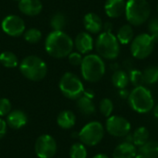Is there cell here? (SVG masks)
I'll use <instances>...</instances> for the list:
<instances>
[{"label":"cell","mask_w":158,"mask_h":158,"mask_svg":"<svg viewBox=\"0 0 158 158\" xmlns=\"http://www.w3.org/2000/svg\"><path fill=\"white\" fill-rule=\"evenodd\" d=\"M111 81L113 85L118 88V89H125L130 82V78H129V74L122 69H118L115 70L112 77H111Z\"/></svg>","instance_id":"22"},{"label":"cell","mask_w":158,"mask_h":158,"mask_svg":"<svg viewBox=\"0 0 158 158\" xmlns=\"http://www.w3.org/2000/svg\"><path fill=\"white\" fill-rule=\"evenodd\" d=\"M129 78H130L131 83L134 87L143 86V83H144L143 71H141V70H139V69H131L130 70V72H129Z\"/></svg>","instance_id":"29"},{"label":"cell","mask_w":158,"mask_h":158,"mask_svg":"<svg viewBox=\"0 0 158 158\" xmlns=\"http://www.w3.org/2000/svg\"><path fill=\"white\" fill-rule=\"evenodd\" d=\"M135 158H158V143L156 142H147L140 146Z\"/></svg>","instance_id":"19"},{"label":"cell","mask_w":158,"mask_h":158,"mask_svg":"<svg viewBox=\"0 0 158 158\" xmlns=\"http://www.w3.org/2000/svg\"><path fill=\"white\" fill-rule=\"evenodd\" d=\"M99 109L100 112L102 113L103 116L108 118L111 116L113 109H114V105L113 102L109 99V98H104L99 105Z\"/></svg>","instance_id":"32"},{"label":"cell","mask_w":158,"mask_h":158,"mask_svg":"<svg viewBox=\"0 0 158 158\" xmlns=\"http://www.w3.org/2000/svg\"><path fill=\"white\" fill-rule=\"evenodd\" d=\"M128 99L131 108L138 113H148L155 106L153 95L144 86L135 87L130 93Z\"/></svg>","instance_id":"6"},{"label":"cell","mask_w":158,"mask_h":158,"mask_svg":"<svg viewBox=\"0 0 158 158\" xmlns=\"http://www.w3.org/2000/svg\"><path fill=\"white\" fill-rule=\"evenodd\" d=\"M11 112V103L6 98H0V117L8 115Z\"/></svg>","instance_id":"33"},{"label":"cell","mask_w":158,"mask_h":158,"mask_svg":"<svg viewBox=\"0 0 158 158\" xmlns=\"http://www.w3.org/2000/svg\"><path fill=\"white\" fill-rule=\"evenodd\" d=\"M59 89L64 96L72 100L80 98L84 92V86L81 81L71 72H66L61 77Z\"/></svg>","instance_id":"7"},{"label":"cell","mask_w":158,"mask_h":158,"mask_svg":"<svg viewBox=\"0 0 158 158\" xmlns=\"http://www.w3.org/2000/svg\"><path fill=\"white\" fill-rule=\"evenodd\" d=\"M6 126H7L6 122L4 119L0 118V139L3 138L6 135Z\"/></svg>","instance_id":"35"},{"label":"cell","mask_w":158,"mask_h":158,"mask_svg":"<svg viewBox=\"0 0 158 158\" xmlns=\"http://www.w3.org/2000/svg\"><path fill=\"white\" fill-rule=\"evenodd\" d=\"M45 50L53 57L63 58L73 50L74 42L63 31H53L45 39Z\"/></svg>","instance_id":"1"},{"label":"cell","mask_w":158,"mask_h":158,"mask_svg":"<svg viewBox=\"0 0 158 158\" xmlns=\"http://www.w3.org/2000/svg\"><path fill=\"white\" fill-rule=\"evenodd\" d=\"M143 81L146 84H155L158 81V68L156 66H149L143 71Z\"/></svg>","instance_id":"26"},{"label":"cell","mask_w":158,"mask_h":158,"mask_svg":"<svg viewBox=\"0 0 158 158\" xmlns=\"http://www.w3.org/2000/svg\"><path fill=\"white\" fill-rule=\"evenodd\" d=\"M0 63L6 68L13 69L18 66L19 61L17 56L14 53L10 51H5L0 54Z\"/></svg>","instance_id":"25"},{"label":"cell","mask_w":158,"mask_h":158,"mask_svg":"<svg viewBox=\"0 0 158 158\" xmlns=\"http://www.w3.org/2000/svg\"><path fill=\"white\" fill-rule=\"evenodd\" d=\"M131 123L125 118L117 115L108 117L106 123L107 132L114 137L128 136L131 131Z\"/></svg>","instance_id":"10"},{"label":"cell","mask_w":158,"mask_h":158,"mask_svg":"<svg viewBox=\"0 0 158 158\" xmlns=\"http://www.w3.org/2000/svg\"><path fill=\"white\" fill-rule=\"evenodd\" d=\"M104 134L105 130L103 125L98 121H92L81 130L79 138L81 143L88 146H94L102 141Z\"/></svg>","instance_id":"9"},{"label":"cell","mask_w":158,"mask_h":158,"mask_svg":"<svg viewBox=\"0 0 158 158\" xmlns=\"http://www.w3.org/2000/svg\"><path fill=\"white\" fill-rule=\"evenodd\" d=\"M3 31L9 36L18 37L25 31V23L23 19L16 15L6 17L1 23Z\"/></svg>","instance_id":"12"},{"label":"cell","mask_w":158,"mask_h":158,"mask_svg":"<svg viewBox=\"0 0 158 158\" xmlns=\"http://www.w3.org/2000/svg\"><path fill=\"white\" fill-rule=\"evenodd\" d=\"M154 115H155V117L158 118V105H156V106H154Z\"/></svg>","instance_id":"40"},{"label":"cell","mask_w":158,"mask_h":158,"mask_svg":"<svg viewBox=\"0 0 158 158\" xmlns=\"http://www.w3.org/2000/svg\"><path fill=\"white\" fill-rule=\"evenodd\" d=\"M57 125L62 129H71L76 122V117L73 112L69 110H64L57 116Z\"/></svg>","instance_id":"21"},{"label":"cell","mask_w":158,"mask_h":158,"mask_svg":"<svg viewBox=\"0 0 158 158\" xmlns=\"http://www.w3.org/2000/svg\"><path fill=\"white\" fill-rule=\"evenodd\" d=\"M74 45L79 53L88 54L94 48V39L89 32L82 31L80 32L74 41Z\"/></svg>","instance_id":"13"},{"label":"cell","mask_w":158,"mask_h":158,"mask_svg":"<svg viewBox=\"0 0 158 158\" xmlns=\"http://www.w3.org/2000/svg\"><path fill=\"white\" fill-rule=\"evenodd\" d=\"M69 61L73 66H81L83 57L81 56V54L79 52H71L69 56Z\"/></svg>","instance_id":"34"},{"label":"cell","mask_w":158,"mask_h":158,"mask_svg":"<svg viewBox=\"0 0 158 158\" xmlns=\"http://www.w3.org/2000/svg\"><path fill=\"white\" fill-rule=\"evenodd\" d=\"M118 94L120 96V98L122 99H128L129 96H130V92L125 88V89H120L119 92H118Z\"/></svg>","instance_id":"36"},{"label":"cell","mask_w":158,"mask_h":158,"mask_svg":"<svg viewBox=\"0 0 158 158\" xmlns=\"http://www.w3.org/2000/svg\"><path fill=\"white\" fill-rule=\"evenodd\" d=\"M19 9L21 13L27 16H36L43 9V4L40 0H19Z\"/></svg>","instance_id":"16"},{"label":"cell","mask_w":158,"mask_h":158,"mask_svg":"<svg viewBox=\"0 0 158 158\" xmlns=\"http://www.w3.org/2000/svg\"><path fill=\"white\" fill-rule=\"evenodd\" d=\"M83 95H85V96H87V97L93 99V98L94 97V91H92V90H84Z\"/></svg>","instance_id":"38"},{"label":"cell","mask_w":158,"mask_h":158,"mask_svg":"<svg viewBox=\"0 0 158 158\" xmlns=\"http://www.w3.org/2000/svg\"><path fill=\"white\" fill-rule=\"evenodd\" d=\"M27 115L21 110L11 111L6 118V124L14 130H19L27 124Z\"/></svg>","instance_id":"17"},{"label":"cell","mask_w":158,"mask_h":158,"mask_svg":"<svg viewBox=\"0 0 158 158\" xmlns=\"http://www.w3.org/2000/svg\"><path fill=\"white\" fill-rule=\"evenodd\" d=\"M42 38V32L35 28H31L27 30L24 32V39L31 44H35L39 42Z\"/></svg>","instance_id":"31"},{"label":"cell","mask_w":158,"mask_h":158,"mask_svg":"<svg viewBox=\"0 0 158 158\" xmlns=\"http://www.w3.org/2000/svg\"><path fill=\"white\" fill-rule=\"evenodd\" d=\"M95 49L97 55L102 58L114 60L119 56L120 44L115 34L108 31H103L96 38Z\"/></svg>","instance_id":"4"},{"label":"cell","mask_w":158,"mask_h":158,"mask_svg":"<svg viewBox=\"0 0 158 158\" xmlns=\"http://www.w3.org/2000/svg\"><path fill=\"white\" fill-rule=\"evenodd\" d=\"M131 143L135 146H142L148 142L149 139V131L144 127H140L135 130L133 134L131 136Z\"/></svg>","instance_id":"24"},{"label":"cell","mask_w":158,"mask_h":158,"mask_svg":"<svg viewBox=\"0 0 158 158\" xmlns=\"http://www.w3.org/2000/svg\"><path fill=\"white\" fill-rule=\"evenodd\" d=\"M67 24V18L62 13H56L55 14L52 19L50 25L54 29V31H63V29L66 27Z\"/></svg>","instance_id":"27"},{"label":"cell","mask_w":158,"mask_h":158,"mask_svg":"<svg viewBox=\"0 0 158 158\" xmlns=\"http://www.w3.org/2000/svg\"><path fill=\"white\" fill-rule=\"evenodd\" d=\"M19 69L25 78L32 81H39L43 80L47 73L45 62L36 56H26L21 61Z\"/></svg>","instance_id":"5"},{"label":"cell","mask_w":158,"mask_h":158,"mask_svg":"<svg viewBox=\"0 0 158 158\" xmlns=\"http://www.w3.org/2000/svg\"><path fill=\"white\" fill-rule=\"evenodd\" d=\"M15 1H19V0H15Z\"/></svg>","instance_id":"41"},{"label":"cell","mask_w":158,"mask_h":158,"mask_svg":"<svg viewBox=\"0 0 158 158\" xmlns=\"http://www.w3.org/2000/svg\"><path fill=\"white\" fill-rule=\"evenodd\" d=\"M103 29H104V31H108V32H112V29H113V24L111 22H106L104 25H103Z\"/></svg>","instance_id":"37"},{"label":"cell","mask_w":158,"mask_h":158,"mask_svg":"<svg viewBox=\"0 0 158 158\" xmlns=\"http://www.w3.org/2000/svg\"><path fill=\"white\" fill-rule=\"evenodd\" d=\"M137 154L136 146L130 142L118 145L113 153V158H135Z\"/></svg>","instance_id":"18"},{"label":"cell","mask_w":158,"mask_h":158,"mask_svg":"<svg viewBox=\"0 0 158 158\" xmlns=\"http://www.w3.org/2000/svg\"><path fill=\"white\" fill-rule=\"evenodd\" d=\"M148 34L151 36L155 44L158 43V17H154L148 21Z\"/></svg>","instance_id":"30"},{"label":"cell","mask_w":158,"mask_h":158,"mask_svg":"<svg viewBox=\"0 0 158 158\" xmlns=\"http://www.w3.org/2000/svg\"><path fill=\"white\" fill-rule=\"evenodd\" d=\"M70 158H87V150L83 143H74L69 149Z\"/></svg>","instance_id":"28"},{"label":"cell","mask_w":158,"mask_h":158,"mask_svg":"<svg viewBox=\"0 0 158 158\" xmlns=\"http://www.w3.org/2000/svg\"><path fill=\"white\" fill-rule=\"evenodd\" d=\"M157 68H158V67H157Z\"/></svg>","instance_id":"43"},{"label":"cell","mask_w":158,"mask_h":158,"mask_svg":"<svg viewBox=\"0 0 158 158\" xmlns=\"http://www.w3.org/2000/svg\"><path fill=\"white\" fill-rule=\"evenodd\" d=\"M81 71L85 81L96 82L104 77L106 73V64L100 56L89 54L82 59Z\"/></svg>","instance_id":"2"},{"label":"cell","mask_w":158,"mask_h":158,"mask_svg":"<svg viewBox=\"0 0 158 158\" xmlns=\"http://www.w3.org/2000/svg\"><path fill=\"white\" fill-rule=\"evenodd\" d=\"M34 149L39 158H52L56 153L57 145L51 135L44 134L36 140Z\"/></svg>","instance_id":"11"},{"label":"cell","mask_w":158,"mask_h":158,"mask_svg":"<svg viewBox=\"0 0 158 158\" xmlns=\"http://www.w3.org/2000/svg\"><path fill=\"white\" fill-rule=\"evenodd\" d=\"M93 158H108V156L105 154H98V155L94 156Z\"/></svg>","instance_id":"39"},{"label":"cell","mask_w":158,"mask_h":158,"mask_svg":"<svg viewBox=\"0 0 158 158\" xmlns=\"http://www.w3.org/2000/svg\"><path fill=\"white\" fill-rule=\"evenodd\" d=\"M157 10H158V5H157Z\"/></svg>","instance_id":"42"},{"label":"cell","mask_w":158,"mask_h":158,"mask_svg":"<svg viewBox=\"0 0 158 158\" xmlns=\"http://www.w3.org/2000/svg\"><path fill=\"white\" fill-rule=\"evenodd\" d=\"M125 8V0H106L105 3V12L111 19H117L124 15Z\"/></svg>","instance_id":"14"},{"label":"cell","mask_w":158,"mask_h":158,"mask_svg":"<svg viewBox=\"0 0 158 158\" xmlns=\"http://www.w3.org/2000/svg\"><path fill=\"white\" fill-rule=\"evenodd\" d=\"M154 47L155 42L146 32L138 34L131 43V55L137 59H145L150 56L154 51Z\"/></svg>","instance_id":"8"},{"label":"cell","mask_w":158,"mask_h":158,"mask_svg":"<svg viewBox=\"0 0 158 158\" xmlns=\"http://www.w3.org/2000/svg\"><path fill=\"white\" fill-rule=\"evenodd\" d=\"M77 106L80 112H81L83 115H86V116L93 115L95 112V106L93 102V99L83 94L80 98L77 99Z\"/></svg>","instance_id":"23"},{"label":"cell","mask_w":158,"mask_h":158,"mask_svg":"<svg viewBox=\"0 0 158 158\" xmlns=\"http://www.w3.org/2000/svg\"><path fill=\"white\" fill-rule=\"evenodd\" d=\"M124 15L131 25L141 26L150 18V4L147 0H128Z\"/></svg>","instance_id":"3"},{"label":"cell","mask_w":158,"mask_h":158,"mask_svg":"<svg viewBox=\"0 0 158 158\" xmlns=\"http://www.w3.org/2000/svg\"><path fill=\"white\" fill-rule=\"evenodd\" d=\"M116 36L120 44L126 45V44H131L134 38V31H133L132 25H131L130 23L122 25L118 29Z\"/></svg>","instance_id":"20"},{"label":"cell","mask_w":158,"mask_h":158,"mask_svg":"<svg viewBox=\"0 0 158 158\" xmlns=\"http://www.w3.org/2000/svg\"><path fill=\"white\" fill-rule=\"evenodd\" d=\"M83 25L86 31L90 33H99L103 30V21L101 18L95 13H88L83 18Z\"/></svg>","instance_id":"15"}]
</instances>
